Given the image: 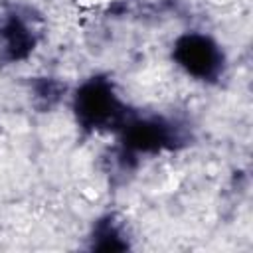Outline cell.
Returning <instances> with one entry per match:
<instances>
[{"label": "cell", "instance_id": "cell-1", "mask_svg": "<svg viewBox=\"0 0 253 253\" xmlns=\"http://www.w3.org/2000/svg\"><path fill=\"white\" fill-rule=\"evenodd\" d=\"M178 59L190 73L208 77L219 65V51L210 40L202 36H188L178 43Z\"/></svg>", "mask_w": 253, "mask_h": 253}, {"label": "cell", "instance_id": "cell-2", "mask_svg": "<svg viewBox=\"0 0 253 253\" xmlns=\"http://www.w3.org/2000/svg\"><path fill=\"white\" fill-rule=\"evenodd\" d=\"M79 113L91 125L99 126V125L111 123L117 117L119 103L107 85L95 83V85L87 87L83 95H79Z\"/></svg>", "mask_w": 253, "mask_h": 253}]
</instances>
